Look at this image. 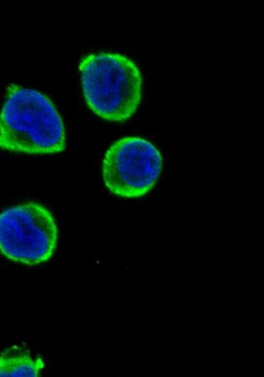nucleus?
Instances as JSON below:
<instances>
[{"label": "nucleus", "mask_w": 264, "mask_h": 377, "mask_svg": "<svg viewBox=\"0 0 264 377\" xmlns=\"http://www.w3.org/2000/svg\"><path fill=\"white\" fill-rule=\"evenodd\" d=\"M44 367L41 358H34L17 347L5 350L0 355V377H37Z\"/></svg>", "instance_id": "obj_5"}, {"label": "nucleus", "mask_w": 264, "mask_h": 377, "mask_svg": "<svg viewBox=\"0 0 264 377\" xmlns=\"http://www.w3.org/2000/svg\"><path fill=\"white\" fill-rule=\"evenodd\" d=\"M65 147L64 122L52 101L36 89L10 85L0 111V148L47 154Z\"/></svg>", "instance_id": "obj_1"}, {"label": "nucleus", "mask_w": 264, "mask_h": 377, "mask_svg": "<svg viewBox=\"0 0 264 377\" xmlns=\"http://www.w3.org/2000/svg\"><path fill=\"white\" fill-rule=\"evenodd\" d=\"M162 167L163 158L153 143L140 137H125L105 154L104 181L112 194L138 199L153 189Z\"/></svg>", "instance_id": "obj_4"}, {"label": "nucleus", "mask_w": 264, "mask_h": 377, "mask_svg": "<svg viewBox=\"0 0 264 377\" xmlns=\"http://www.w3.org/2000/svg\"><path fill=\"white\" fill-rule=\"evenodd\" d=\"M58 241L56 219L39 203H23L0 213V252L9 260L43 264L55 254Z\"/></svg>", "instance_id": "obj_3"}, {"label": "nucleus", "mask_w": 264, "mask_h": 377, "mask_svg": "<svg viewBox=\"0 0 264 377\" xmlns=\"http://www.w3.org/2000/svg\"><path fill=\"white\" fill-rule=\"evenodd\" d=\"M80 69L84 96L95 115L123 122L141 104L143 79L139 68L118 53L92 54L82 58Z\"/></svg>", "instance_id": "obj_2"}]
</instances>
